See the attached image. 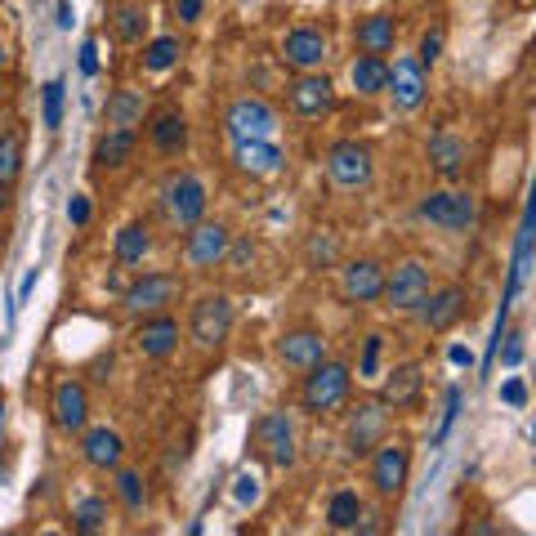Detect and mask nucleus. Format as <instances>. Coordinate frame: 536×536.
Instances as JSON below:
<instances>
[{
	"mask_svg": "<svg viewBox=\"0 0 536 536\" xmlns=\"http://www.w3.org/2000/svg\"><path fill=\"white\" fill-rule=\"evenodd\" d=\"M148 251H152L148 224H139V219H134V224H126L117 233V260L121 264H143V260H148Z\"/></svg>",
	"mask_w": 536,
	"mask_h": 536,
	"instance_id": "nucleus-31",
	"label": "nucleus"
},
{
	"mask_svg": "<svg viewBox=\"0 0 536 536\" xmlns=\"http://www.w3.org/2000/svg\"><path fill=\"white\" fill-rule=\"evenodd\" d=\"M327 523L335 532H353L362 523V496L358 492H335L327 505Z\"/></svg>",
	"mask_w": 536,
	"mask_h": 536,
	"instance_id": "nucleus-32",
	"label": "nucleus"
},
{
	"mask_svg": "<svg viewBox=\"0 0 536 536\" xmlns=\"http://www.w3.org/2000/svg\"><path fill=\"white\" fill-rule=\"evenodd\" d=\"M496 358H501L505 367H519V358H523V344H519V335H510V344H505V353H496Z\"/></svg>",
	"mask_w": 536,
	"mask_h": 536,
	"instance_id": "nucleus-45",
	"label": "nucleus"
},
{
	"mask_svg": "<svg viewBox=\"0 0 536 536\" xmlns=\"http://www.w3.org/2000/svg\"><path fill=\"white\" fill-rule=\"evenodd\" d=\"M389 94H394V108L402 112H416L420 103H425V67H420L416 59H398L394 67H389Z\"/></svg>",
	"mask_w": 536,
	"mask_h": 536,
	"instance_id": "nucleus-17",
	"label": "nucleus"
},
{
	"mask_svg": "<svg viewBox=\"0 0 536 536\" xmlns=\"http://www.w3.org/2000/svg\"><path fill=\"white\" fill-rule=\"evenodd\" d=\"M0 103H5V81H0Z\"/></svg>",
	"mask_w": 536,
	"mask_h": 536,
	"instance_id": "nucleus-54",
	"label": "nucleus"
},
{
	"mask_svg": "<svg viewBox=\"0 0 536 536\" xmlns=\"http://www.w3.org/2000/svg\"><path fill=\"white\" fill-rule=\"evenodd\" d=\"M233 161H237V170L242 175H251V179H273L277 170H282V148H277L273 139H242V143H233Z\"/></svg>",
	"mask_w": 536,
	"mask_h": 536,
	"instance_id": "nucleus-16",
	"label": "nucleus"
},
{
	"mask_svg": "<svg viewBox=\"0 0 536 536\" xmlns=\"http://www.w3.org/2000/svg\"><path fill=\"white\" fill-rule=\"evenodd\" d=\"M452 362H456V367H469V362H474V358H469V349H465V344H456V349H452Z\"/></svg>",
	"mask_w": 536,
	"mask_h": 536,
	"instance_id": "nucleus-50",
	"label": "nucleus"
},
{
	"mask_svg": "<svg viewBox=\"0 0 536 536\" xmlns=\"http://www.w3.org/2000/svg\"><path fill=\"white\" fill-rule=\"evenodd\" d=\"M425 295H429V268L420 260H407V264L394 268V277H385L380 300H385L394 313H416L420 304H425Z\"/></svg>",
	"mask_w": 536,
	"mask_h": 536,
	"instance_id": "nucleus-7",
	"label": "nucleus"
},
{
	"mask_svg": "<svg viewBox=\"0 0 536 536\" xmlns=\"http://www.w3.org/2000/svg\"><path fill=\"white\" fill-rule=\"evenodd\" d=\"M201 9H206V0H175V18H179V23H197Z\"/></svg>",
	"mask_w": 536,
	"mask_h": 536,
	"instance_id": "nucleus-42",
	"label": "nucleus"
},
{
	"mask_svg": "<svg viewBox=\"0 0 536 536\" xmlns=\"http://www.w3.org/2000/svg\"><path fill=\"white\" fill-rule=\"evenodd\" d=\"M81 72H85V76L99 72V45H94V41L81 45Z\"/></svg>",
	"mask_w": 536,
	"mask_h": 536,
	"instance_id": "nucleus-44",
	"label": "nucleus"
},
{
	"mask_svg": "<svg viewBox=\"0 0 536 536\" xmlns=\"http://www.w3.org/2000/svg\"><path fill=\"white\" fill-rule=\"evenodd\" d=\"M380 291H385V268H380L376 260H353L344 264L340 273V295L349 304H376Z\"/></svg>",
	"mask_w": 536,
	"mask_h": 536,
	"instance_id": "nucleus-14",
	"label": "nucleus"
},
{
	"mask_svg": "<svg viewBox=\"0 0 536 536\" xmlns=\"http://www.w3.org/2000/svg\"><path fill=\"white\" fill-rule=\"evenodd\" d=\"M456 411H461V389H447V411H443V425H438V438H447L452 434V425H456Z\"/></svg>",
	"mask_w": 536,
	"mask_h": 536,
	"instance_id": "nucleus-40",
	"label": "nucleus"
},
{
	"mask_svg": "<svg viewBox=\"0 0 536 536\" xmlns=\"http://www.w3.org/2000/svg\"><path fill=\"white\" fill-rule=\"evenodd\" d=\"M438 54H443V27H429L425 36H420V50H416V63L420 67H434Z\"/></svg>",
	"mask_w": 536,
	"mask_h": 536,
	"instance_id": "nucleus-38",
	"label": "nucleus"
},
{
	"mask_svg": "<svg viewBox=\"0 0 536 536\" xmlns=\"http://www.w3.org/2000/svg\"><path fill=\"white\" fill-rule=\"evenodd\" d=\"M23 175V134L5 130L0 134V184H14Z\"/></svg>",
	"mask_w": 536,
	"mask_h": 536,
	"instance_id": "nucleus-34",
	"label": "nucleus"
},
{
	"mask_svg": "<svg viewBox=\"0 0 536 536\" xmlns=\"http://www.w3.org/2000/svg\"><path fill=\"white\" fill-rule=\"evenodd\" d=\"M224 130H228V139L233 143H242V139H273V130H277V112L268 108L264 99H237L233 108L224 112Z\"/></svg>",
	"mask_w": 536,
	"mask_h": 536,
	"instance_id": "nucleus-8",
	"label": "nucleus"
},
{
	"mask_svg": "<svg viewBox=\"0 0 536 536\" xmlns=\"http://www.w3.org/2000/svg\"><path fill=\"white\" fill-rule=\"evenodd\" d=\"M376 367H380V335H367V344H362V362H358V376L362 380H376Z\"/></svg>",
	"mask_w": 536,
	"mask_h": 536,
	"instance_id": "nucleus-39",
	"label": "nucleus"
},
{
	"mask_svg": "<svg viewBox=\"0 0 536 536\" xmlns=\"http://www.w3.org/2000/svg\"><path fill=\"white\" fill-rule=\"evenodd\" d=\"M286 108H291L295 117H327L335 108L331 81L318 72H300V81H291V90H286Z\"/></svg>",
	"mask_w": 536,
	"mask_h": 536,
	"instance_id": "nucleus-12",
	"label": "nucleus"
},
{
	"mask_svg": "<svg viewBox=\"0 0 536 536\" xmlns=\"http://www.w3.org/2000/svg\"><path fill=\"white\" fill-rule=\"evenodd\" d=\"M108 126L112 130L143 126V94L139 90H112V99H108Z\"/></svg>",
	"mask_w": 536,
	"mask_h": 536,
	"instance_id": "nucleus-30",
	"label": "nucleus"
},
{
	"mask_svg": "<svg viewBox=\"0 0 536 536\" xmlns=\"http://www.w3.org/2000/svg\"><path fill=\"white\" fill-rule=\"evenodd\" d=\"M349 380L353 376H349V367H344V362H331V358L313 362L309 376H304V385H300L304 411H318V416H327V411L344 407V398H349Z\"/></svg>",
	"mask_w": 536,
	"mask_h": 536,
	"instance_id": "nucleus-2",
	"label": "nucleus"
},
{
	"mask_svg": "<svg viewBox=\"0 0 536 536\" xmlns=\"http://www.w3.org/2000/svg\"><path fill=\"white\" fill-rule=\"evenodd\" d=\"M161 215H166L179 233L201 224V219H206V188H201V179L188 175V170L166 175V184H161Z\"/></svg>",
	"mask_w": 536,
	"mask_h": 536,
	"instance_id": "nucleus-1",
	"label": "nucleus"
},
{
	"mask_svg": "<svg viewBox=\"0 0 536 536\" xmlns=\"http://www.w3.org/2000/svg\"><path fill=\"white\" fill-rule=\"evenodd\" d=\"M501 398L510 402V407H523V402H528V389H523V380H505V385H501Z\"/></svg>",
	"mask_w": 536,
	"mask_h": 536,
	"instance_id": "nucleus-43",
	"label": "nucleus"
},
{
	"mask_svg": "<svg viewBox=\"0 0 536 536\" xmlns=\"http://www.w3.org/2000/svg\"><path fill=\"white\" fill-rule=\"evenodd\" d=\"M9 210V184H0V215Z\"/></svg>",
	"mask_w": 536,
	"mask_h": 536,
	"instance_id": "nucleus-51",
	"label": "nucleus"
},
{
	"mask_svg": "<svg viewBox=\"0 0 536 536\" xmlns=\"http://www.w3.org/2000/svg\"><path fill=\"white\" fill-rule=\"evenodd\" d=\"M416 215L434 228H447V233H465L474 224V197L469 193H429L420 197Z\"/></svg>",
	"mask_w": 536,
	"mask_h": 536,
	"instance_id": "nucleus-9",
	"label": "nucleus"
},
{
	"mask_svg": "<svg viewBox=\"0 0 536 536\" xmlns=\"http://www.w3.org/2000/svg\"><path fill=\"white\" fill-rule=\"evenodd\" d=\"M251 443L268 465H277V469L295 465V425H291L286 411H264V416L251 425Z\"/></svg>",
	"mask_w": 536,
	"mask_h": 536,
	"instance_id": "nucleus-4",
	"label": "nucleus"
},
{
	"mask_svg": "<svg viewBox=\"0 0 536 536\" xmlns=\"http://www.w3.org/2000/svg\"><path fill=\"white\" fill-rule=\"evenodd\" d=\"M179 41L175 36H157V41H148L143 45V67H148V72H170V67L179 63Z\"/></svg>",
	"mask_w": 536,
	"mask_h": 536,
	"instance_id": "nucleus-35",
	"label": "nucleus"
},
{
	"mask_svg": "<svg viewBox=\"0 0 536 536\" xmlns=\"http://www.w3.org/2000/svg\"><path fill=\"white\" fill-rule=\"evenodd\" d=\"M139 148V134L134 130H108L99 143H94V166L99 170H121Z\"/></svg>",
	"mask_w": 536,
	"mask_h": 536,
	"instance_id": "nucleus-25",
	"label": "nucleus"
},
{
	"mask_svg": "<svg viewBox=\"0 0 536 536\" xmlns=\"http://www.w3.org/2000/svg\"><path fill=\"white\" fill-rule=\"evenodd\" d=\"M117 496L126 510L139 514L143 505H148V483H143V474H134V469H121L117 474Z\"/></svg>",
	"mask_w": 536,
	"mask_h": 536,
	"instance_id": "nucleus-36",
	"label": "nucleus"
},
{
	"mask_svg": "<svg viewBox=\"0 0 536 536\" xmlns=\"http://www.w3.org/2000/svg\"><path fill=\"white\" fill-rule=\"evenodd\" d=\"M309 260L313 264H331L335 260V242H331V237H313V242H309Z\"/></svg>",
	"mask_w": 536,
	"mask_h": 536,
	"instance_id": "nucleus-41",
	"label": "nucleus"
},
{
	"mask_svg": "<svg viewBox=\"0 0 536 536\" xmlns=\"http://www.w3.org/2000/svg\"><path fill=\"white\" fill-rule=\"evenodd\" d=\"M81 456H85V465H94V469H121L126 443H121V434H117V429H108V425L85 429V438H81Z\"/></svg>",
	"mask_w": 536,
	"mask_h": 536,
	"instance_id": "nucleus-23",
	"label": "nucleus"
},
{
	"mask_svg": "<svg viewBox=\"0 0 536 536\" xmlns=\"http://www.w3.org/2000/svg\"><path fill=\"white\" fill-rule=\"evenodd\" d=\"M67 219H72V224H85V219H90V201L72 197V206H67Z\"/></svg>",
	"mask_w": 536,
	"mask_h": 536,
	"instance_id": "nucleus-46",
	"label": "nucleus"
},
{
	"mask_svg": "<svg viewBox=\"0 0 536 536\" xmlns=\"http://www.w3.org/2000/svg\"><path fill=\"white\" fill-rule=\"evenodd\" d=\"M112 32H117V41H143V32H148V9L139 5V0H121V5H112Z\"/></svg>",
	"mask_w": 536,
	"mask_h": 536,
	"instance_id": "nucleus-29",
	"label": "nucleus"
},
{
	"mask_svg": "<svg viewBox=\"0 0 536 536\" xmlns=\"http://www.w3.org/2000/svg\"><path fill=\"white\" fill-rule=\"evenodd\" d=\"M36 277H41V273H36V268H27V277H23V291H18V300H27V295L36 291Z\"/></svg>",
	"mask_w": 536,
	"mask_h": 536,
	"instance_id": "nucleus-48",
	"label": "nucleus"
},
{
	"mask_svg": "<svg viewBox=\"0 0 536 536\" xmlns=\"http://www.w3.org/2000/svg\"><path fill=\"white\" fill-rule=\"evenodd\" d=\"M228 242H233V233H228L224 224H210V219H201V224L188 228L184 264L188 268H215V264H224Z\"/></svg>",
	"mask_w": 536,
	"mask_h": 536,
	"instance_id": "nucleus-11",
	"label": "nucleus"
},
{
	"mask_svg": "<svg viewBox=\"0 0 536 536\" xmlns=\"http://www.w3.org/2000/svg\"><path fill=\"white\" fill-rule=\"evenodd\" d=\"M72 0H59V27H72Z\"/></svg>",
	"mask_w": 536,
	"mask_h": 536,
	"instance_id": "nucleus-49",
	"label": "nucleus"
},
{
	"mask_svg": "<svg viewBox=\"0 0 536 536\" xmlns=\"http://www.w3.org/2000/svg\"><path fill=\"white\" fill-rule=\"evenodd\" d=\"M148 139L161 157H179V152L188 148V117L179 108H161L148 126Z\"/></svg>",
	"mask_w": 536,
	"mask_h": 536,
	"instance_id": "nucleus-22",
	"label": "nucleus"
},
{
	"mask_svg": "<svg viewBox=\"0 0 536 536\" xmlns=\"http://www.w3.org/2000/svg\"><path fill=\"white\" fill-rule=\"evenodd\" d=\"M420 385H425L420 367L416 362H402V367L389 371L385 385H380V407H411V402L420 398Z\"/></svg>",
	"mask_w": 536,
	"mask_h": 536,
	"instance_id": "nucleus-24",
	"label": "nucleus"
},
{
	"mask_svg": "<svg viewBox=\"0 0 536 536\" xmlns=\"http://www.w3.org/2000/svg\"><path fill=\"white\" fill-rule=\"evenodd\" d=\"M85 420H90V394H85L81 380H63V385L54 389V425H59L63 434H81Z\"/></svg>",
	"mask_w": 536,
	"mask_h": 536,
	"instance_id": "nucleus-18",
	"label": "nucleus"
},
{
	"mask_svg": "<svg viewBox=\"0 0 536 536\" xmlns=\"http://www.w3.org/2000/svg\"><path fill=\"white\" fill-rule=\"evenodd\" d=\"M465 157H469V148H465V139H456V134H434V139H429V161H434L438 175H447V179L461 175Z\"/></svg>",
	"mask_w": 536,
	"mask_h": 536,
	"instance_id": "nucleus-27",
	"label": "nucleus"
},
{
	"mask_svg": "<svg viewBox=\"0 0 536 536\" xmlns=\"http://www.w3.org/2000/svg\"><path fill=\"white\" fill-rule=\"evenodd\" d=\"M134 349L143 358H170L179 349V322L170 313H148V318L134 327Z\"/></svg>",
	"mask_w": 536,
	"mask_h": 536,
	"instance_id": "nucleus-13",
	"label": "nucleus"
},
{
	"mask_svg": "<svg viewBox=\"0 0 536 536\" xmlns=\"http://www.w3.org/2000/svg\"><path fill=\"white\" fill-rule=\"evenodd\" d=\"M41 121L50 130L63 126V81H50L45 85V108H41Z\"/></svg>",
	"mask_w": 536,
	"mask_h": 536,
	"instance_id": "nucleus-37",
	"label": "nucleus"
},
{
	"mask_svg": "<svg viewBox=\"0 0 536 536\" xmlns=\"http://www.w3.org/2000/svg\"><path fill=\"white\" fill-rule=\"evenodd\" d=\"M72 528L81 536L103 532V528H108V501H103V496H85V501L72 510Z\"/></svg>",
	"mask_w": 536,
	"mask_h": 536,
	"instance_id": "nucleus-33",
	"label": "nucleus"
},
{
	"mask_svg": "<svg viewBox=\"0 0 536 536\" xmlns=\"http://www.w3.org/2000/svg\"><path fill=\"white\" fill-rule=\"evenodd\" d=\"M380 434H385V411L376 407V402H362L358 411H353L349 420V434H344V447H349V456H371L380 443Z\"/></svg>",
	"mask_w": 536,
	"mask_h": 536,
	"instance_id": "nucleus-20",
	"label": "nucleus"
},
{
	"mask_svg": "<svg viewBox=\"0 0 536 536\" xmlns=\"http://www.w3.org/2000/svg\"><path fill=\"white\" fill-rule=\"evenodd\" d=\"M411 474V447L402 443H376V456H371V483H376L380 496H398L407 487Z\"/></svg>",
	"mask_w": 536,
	"mask_h": 536,
	"instance_id": "nucleus-10",
	"label": "nucleus"
},
{
	"mask_svg": "<svg viewBox=\"0 0 536 536\" xmlns=\"http://www.w3.org/2000/svg\"><path fill=\"white\" fill-rule=\"evenodd\" d=\"M5 67H9V45L0 41V72H5Z\"/></svg>",
	"mask_w": 536,
	"mask_h": 536,
	"instance_id": "nucleus-52",
	"label": "nucleus"
},
{
	"mask_svg": "<svg viewBox=\"0 0 536 536\" xmlns=\"http://www.w3.org/2000/svg\"><path fill=\"white\" fill-rule=\"evenodd\" d=\"M184 300V282L175 273H143L139 282L121 295V313L130 318H148V313H166L170 304Z\"/></svg>",
	"mask_w": 536,
	"mask_h": 536,
	"instance_id": "nucleus-3",
	"label": "nucleus"
},
{
	"mask_svg": "<svg viewBox=\"0 0 536 536\" xmlns=\"http://www.w3.org/2000/svg\"><path fill=\"white\" fill-rule=\"evenodd\" d=\"M327 175L335 188H349V193L353 188H367L371 175H376V157H371L367 143L340 139V143H331V152H327Z\"/></svg>",
	"mask_w": 536,
	"mask_h": 536,
	"instance_id": "nucleus-5",
	"label": "nucleus"
},
{
	"mask_svg": "<svg viewBox=\"0 0 536 536\" xmlns=\"http://www.w3.org/2000/svg\"><path fill=\"white\" fill-rule=\"evenodd\" d=\"M322 59H327V36H322L318 27H295V32H286V41H282L286 67L313 72V67H322Z\"/></svg>",
	"mask_w": 536,
	"mask_h": 536,
	"instance_id": "nucleus-15",
	"label": "nucleus"
},
{
	"mask_svg": "<svg viewBox=\"0 0 536 536\" xmlns=\"http://www.w3.org/2000/svg\"><path fill=\"white\" fill-rule=\"evenodd\" d=\"M255 496H260V487H255V478H237V501L251 505Z\"/></svg>",
	"mask_w": 536,
	"mask_h": 536,
	"instance_id": "nucleus-47",
	"label": "nucleus"
},
{
	"mask_svg": "<svg viewBox=\"0 0 536 536\" xmlns=\"http://www.w3.org/2000/svg\"><path fill=\"white\" fill-rule=\"evenodd\" d=\"M0 420H5V398H0Z\"/></svg>",
	"mask_w": 536,
	"mask_h": 536,
	"instance_id": "nucleus-53",
	"label": "nucleus"
},
{
	"mask_svg": "<svg viewBox=\"0 0 536 536\" xmlns=\"http://www.w3.org/2000/svg\"><path fill=\"white\" fill-rule=\"evenodd\" d=\"M233 331V300L228 295H201L188 313V335L197 349H219Z\"/></svg>",
	"mask_w": 536,
	"mask_h": 536,
	"instance_id": "nucleus-6",
	"label": "nucleus"
},
{
	"mask_svg": "<svg viewBox=\"0 0 536 536\" xmlns=\"http://www.w3.org/2000/svg\"><path fill=\"white\" fill-rule=\"evenodd\" d=\"M465 304H469L465 286H443V291H429L425 304H420V322H425V331H447L465 313Z\"/></svg>",
	"mask_w": 536,
	"mask_h": 536,
	"instance_id": "nucleus-19",
	"label": "nucleus"
},
{
	"mask_svg": "<svg viewBox=\"0 0 536 536\" xmlns=\"http://www.w3.org/2000/svg\"><path fill=\"white\" fill-rule=\"evenodd\" d=\"M349 81H353V90L358 94H385V85H389L385 54H358L353 67H349Z\"/></svg>",
	"mask_w": 536,
	"mask_h": 536,
	"instance_id": "nucleus-26",
	"label": "nucleus"
},
{
	"mask_svg": "<svg viewBox=\"0 0 536 536\" xmlns=\"http://www.w3.org/2000/svg\"><path fill=\"white\" fill-rule=\"evenodd\" d=\"M394 41H398L394 18L376 14V18H362V23H358V50L362 54H389V50H394Z\"/></svg>",
	"mask_w": 536,
	"mask_h": 536,
	"instance_id": "nucleus-28",
	"label": "nucleus"
},
{
	"mask_svg": "<svg viewBox=\"0 0 536 536\" xmlns=\"http://www.w3.org/2000/svg\"><path fill=\"white\" fill-rule=\"evenodd\" d=\"M277 358L295 371H309L313 362L327 358V335L322 331H286L282 340H277Z\"/></svg>",
	"mask_w": 536,
	"mask_h": 536,
	"instance_id": "nucleus-21",
	"label": "nucleus"
}]
</instances>
